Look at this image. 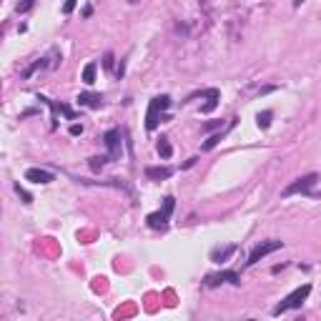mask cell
I'll return each mask as SVG.
<instances>
[{"instance_id": "obj_1", "label": "cell", "mask_w": 321, "mask_h": 321, "mask_svg": "<svg viewBox=\"0 0 321 321\" xmlns=\"http://www.w3.org/2000/svg\"><path fill=\"white\" fill-rule=\"evenodd\" d=\"M171 108V98L168 96H156L151 103H148V113H146V128L148 131H156L160 120H166V110Z\"/></svg>"}, {"instance_id": "obj_2", "label": "cell", "mask_w": 321, "mask_h": 321, "mask_svg": "<svg viewBox=\"0 0 321 321\" xmlns=\"http://www.w3.org/2000/svg\"><path fill=\"white\" fill-rule=\"evenodd\" d=\"M309 294H311V286L309 284H304V286H299V289H294L284 301H281L276 309H273V316H281V314H286V311H291V309H301V304L309 299Z\"/></svg>"}, {"instance_id": "obj_3", "label": "cell", "mask_w": 321, "mask_h": 321, "mask_svg": "<svg viewBox=\"0 0 321 321\" xmlns=\"http://www.w3.org/2000/svg\"><path fill=\"white\" fill-rule=\"evenodd\" d=\"M173 206H176V198H173V196H166V198H163V209L156 211V214H148L146 223H148L151 228H156V231H163V228L168 226V218H171V214H173Z\"/></svg>"}, {"instance_id": "obj_4", "label": "cell", "mask_w": 321, "mask_h": 321, "mask_svg": "<svg viewBox=\"0 0 321 321\" xmlns=\"http://www.w3.org/2000/svg\"><path fill=\"white\" fill-rule=\"evenodd\" d=\"M281 246H284V241H278V238H268V241H261V244L249 254V261H246V266H254V264H259L264 256H268V254H273V251H278Z\"/></svg>"}, {"instance_id": "obj_5", "label": "cell", "mask_w": 321, "mask_h": 321, "mask_svg": "<svg viewBox=\"0 0 321 321\" xmlns=\"http://www.w3.org/2000/svg\"><path fill=\"white\" fill-rule=\"evenodd\" d=\"M316 181H319V173H306V176L296 178L294 183H289L284 191H281V196L289 198V196H296V193H309V191H311V186H314Z\"/></svg>"}, {"instance_id": "obj_6", "label": "cell", "mask_w": 321, "mask_h": 321, "mask_svg": "<svg viewBox=\"0 0 321 321\" xmlns=\"http://www.w3.org/2000/svg\"><path fill=\"white\" fill-rule=\"evenodd\" d=\"M221 284H231V286H241V276L236 271H218V273H209L204 278V286L209 289H216Z\"/></svg>"}, {"instance_id": "obj_7", "label": "cell", "mask_w": 321, "mask_h": 321, "mask_svg": "<svg viewBox=\"0 0 321 321\" xmlns=\"http://www.w3.org/2000/svg\"><path fill=\"white\" fill-rule=\"evenodd\" d=\"M103 143L108 148V158H118L120 156V131L118 128H110L106 136H103Z\"/></svg>"}, {"instance_id": "obj_8", "label": "cell", "mask_w": 321, "mask_h": 321, "mask_svg": "<svg viewBox=\"0 0 321 321\" xmlns=\"http://www.w3.org/2000/svg\"><path fill=\"white\" fill-rule=\"evenodd\" d=\"M25 181H30V183H51V181H55V176L51 171H46V168H28Z\"/></svg>"}, {"instance_id": "obj_9", "label": "cell", "mask_w": 321, "mask_h": 321, "mask_svg": "<svg viewBox=\"0 0 321 321\" xmlns=\"http://www.w3.org/2000/svg\"><path fill=\"white\" fill-rule=\"evenodd\" d=\"M146 176L151 181H166V178L173 176V168H168V166H151V168H146Z\"/></svg>"}, {"instance_id": "obj_10", "label": "cell", "mask_w": 321, "mask_h": 321, "mask_svg": "<svg viewBox=\"0 0 321 321\" xmlns=\"http://www.w3.org/2000/svg\"><path fill=\"white\" fill-rule=\"evenodd\" d=\"M236 251H238V246H236V244H228V246L214 249V251H211V261H214V264H223V261H226L231 254H236Z\"/></svg>"}, {"instance_id": "obj_11", "label": "cell", "mask_w": 321, "mask_h": 321, "mask_svg": "<svg viewBox=\"0 0 321 321\" xmlns=\"http://www.w3.org/2000/svg\"><path fill=\"white\" fill-rule=\"evenodd\" d=\"M78 103L86 106V108H101V106H103V96H101V93H80V96H78Z\"/></svg>"}, {"instance_id": "obj_12", "label": "cell", "mask_w": 321, "mask_h": 321, "mask_svg": "<svg viewBox=\"0 0 321 321\" xmlns=\"http://www.w3.org/2000/svg\"><path fill=\"white\" fill-rule=\"evenodd\" d=\"M206 98H209V101H206L204 106H201V113H211V110L218 106V98H221L218 88H209V91H206Z\"/></svg>"}, {"instance_id": "obj_13", "label": "cell", "mask_w": 321, "mask_h": 321, "mask_svg": "<svg viewBox=\"0 0 321 321\" xmlns=\"http://www.w3.org/2000/svg\"><path fill=\"white\" fill-rule=\"evenodd\" d=\"M156 148H158V153H160V158H171V156H173V146L168 143V138H160Z\"/></svg>"}, {"instance_id": "obj_14", "label": "cell", "mask_w": 321, "mask_h": 321, "mask_svg": "<svg viewBox=\"0 0 321 321\" xmlns=\"http://www.w3.org/2000/svg\"><path fill=\"white\" fill-rule=\"evenodd\" d=\"M106 156H93V158H88V166H91V171L93 173H101L103 171V166H106Z\"/></svg>"}, {"instance_id": "obj_15", "label": "cell", "mask_w": 321, "mask_h": 321, "mask_svg": "<svg viewBox=\"0 0 321 321\" xmlns=\"http://www.w3.org/2000/svg\"><path fill=\"white\" fill-rule=\"evenodd\" d=\"M83 83H88V86L96 83V63H88L83 68Z\"/></svg>"}, {"instance_id": "obj_16", "label": "cell", "mask_w": 321, "mask_h": 321, "mask_svg": "<svg viewBox=\"0 0 321 321\" xmlns=\"http://www.w3.org/2000/svg\"><path fill=\"white\" fill-rule=\"evenodd\" d=\"M271 118H273V113H271V110L259 113V115H256V123H259V128H264V131H266V128L271 126Z\"/></svg>"}, {"instance_id": "obj_17", "label": "cell", "mask_w": 321, "mask_h": 321, "mask_svg": "<svg viewBox=\"0 0 321 321\" xmlns=\"http://www.w3.org/2000/svg\"><path fill=\"white\" fill-rule=\"evenodd\" d=\"M221 138H223V133H216V136H211V138L204 143V151H211V148H216V146L221 143Z\"/></svg>"}, {"instance_id": "obj_18", "label": "cell", "mask_w": 321, "mask_h": 321, "mask_svg": "<svg viewBox=\"0 0 321 321\" xmlns=\"http://www.w3.org/2000/svg\"><path fill=\"white\" fill-rule=\"evenodd\" d=\"M13 188H15V193H18V196L23 198V204H30V201H33V196H30V193H28L25 188H20V183H15Z\"/></svg>"}, {"instance_id": "obj_19", "label": "cell", "mask_w": 321, "mask_h": 321, "mask_svg": "<svg viewBox=\"0 0 321 321\" xmlns=\"http://www.w3.org/2000/svg\"><path fill=\"white\" fill-rule=\"evenodd\" d=\"M33 5H35V0H20L15 10H18V13H28V10H30Z\"/></svg>"}, {"instance_id": "obj_20", "label": "cell", "mask_w": 321, "mask_h": 321, "mask_svg": "<svg viewBox=\"0 0 321 321\" xmlns=\"http://www.w3.org/2000/svg\"><path fill=\"white\" fill-rule=\"evenodd\" d=\"M221 123L223 120H209V123H204V131L209 133V131H216V128H221Z\"/></svg>"}, {"instance_id": "obj_21", "label": "cell", "mask_w": 321, "mask_h": 321, "mask_svg": "<svg viewBox=\"0 0 321 321\" xmlns=\"http://www.w3.org/2000/svg\"><path fill=\"white\" fill-rule=\"evenodd\" d=\"M75 5H78V0H65V5H63V13H65V15H70V13L75 10Z\"/></svg>"}, {"instance_id": "obj_22", "label": "cell", "mask_w": 321, "mask_h": 321, "mask_svg": "<svg viewBox=\"0 0 321 321\" xmlns=\"http://www.w3.org/2000/svg\"><path fill=\"white\" fill-rule=\"evenodd\" d=\"M103 68H108V70L113 68V53H106V55H103Z\"/></svg>"}, {"instance_id": "obj_23", "label": "cell", "mask_w": 321, "mask_h": 321, "mask_svg": "<svg viewBox=\"0 0 321 321\" xmlns=\"http://www.w3.org/2000/svg\"><path fill=\"white\" fill-rule=\"evenodd\" d=\"M80 133H83V126H80V123H73V126H70V136H80Z\"/></svg>"}, {"instance_id": "obj_24", "label": "cell", "mask_w": 321, "mask_h": 321, "mask_svg": "<svg viewBox=\"0 0 321 321\" xmlns=\"http://www.w3.org/2000/svg\"><path fill=\"white\" fill-rule=\"evenodd\" d=\"M196 160H198V158H188V160H186V163H183V168H191V166L196 163Z\"/></svg>"}, {"instance_id": "obj_25", "label": "cell", "mask_w": 321, "mask_h": 321, "mask_svg": "<svg viewBox=\"0 0 321 321\" xmlns=\"http://www.w3.org/2000/svg\"><path fill=\"white\" fill-rule=\"evenodd\" d=\"M301 3H306V0H294V8H301Z\"/></svg>"}, {"instance_id": "obj_26", "label": "cell", "mask_w": 321, "mask_h": 321, "mask_svg": "<svg viewBox=\"0 0 321 321\" xmlns=\"http://www.w3.org/2000/svg\"><path fill=\"white\" fill-rule=\"evenodd\" d=\"M128 3H138V0H128Z\"/></svg>"}]
</instances>
